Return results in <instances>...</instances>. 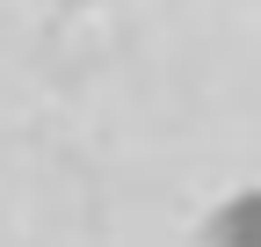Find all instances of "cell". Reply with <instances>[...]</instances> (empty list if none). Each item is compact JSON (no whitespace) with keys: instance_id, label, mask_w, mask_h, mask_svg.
<instances>
[{"instance_id":"6da1fadb","label":"cell","mask_w":261,"mask_h":247,"mask_svg":"<svg viewBox=\"0 0 261 247\" xmlns=\"http://www.w3.org/2000/svg\"><path fill=\"white\" fill-rule=\"evenodd\" d=\"M211 247H261V182L254 189H232L218 211H211Z\"/></svg>"}]
</instances>
